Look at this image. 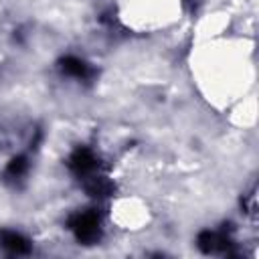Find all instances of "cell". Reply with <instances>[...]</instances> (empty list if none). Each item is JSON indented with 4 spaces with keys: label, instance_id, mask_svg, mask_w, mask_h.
Instances as JSON below:
<instances>
[{
    "label": "cell",
    "instance_id": "cell-1",
    "mask_svg": "<svg viewBox=\"0 0 259 259\" xmlns=\"http://www.w3.org/2000/svg\"><path fill=\"white\" fill-rule=\"evenodd\" d=\"M69 227L75 233V237L83 243H91L99 237V217L93 210H83L73 214L69 221Z\"/></svg>",
    "mask_w": 259,
    "mask_h": 259
},
{
    "label": "cell",
    "instance_id": "cell-2",
    "mask_svg": "<svg viewBox=\"0 0 259 259\" xmlns=\"http://www.w3.org/2000/svg\"><path fill=\"white\" fill-rule=\"evenodd\" d=\"M69 166L75 174L85 176V174L93 172V168L97 166V160H95V156L89 148H77L69 158Z\"/></svg>",
    "mask_w": 259,
    "mask_h": 259
},
{
    "label": "cell",
    "instance_id": "cell-3",
    "mask_svg": "<svg viewBox=\"0 0 259 259\" xmlns=\"http://www.w3.org/2000/svg\"><path fill=\"white\" fill-rule=\"evenodd\" d=\"M0 245L12 253H28L30 251V243L14 231H0Z\"/></svg>",
    "mask_w": 259,
    "mask_h": 259
},
{
    "label": "cell",
    "instance_id": "cell-4",
    "mask_svg": "<svg viewBox=\"0 0 259 259\" xmlns=\"http://www.w3.org/2000/svg\"><path fill=\"white\" fill-rule=\"evenodd\" d=\"M198 247L206 253L217 251V249H227L229 247V239H225V235L221 233H212V231H204L198 235Z\"/></svg>",
    "mask_w": 259,
    "mask_h": 259
},
{
    "label": "cell",
    "instance_id": "cell-5",
    "mask_svg": "<svg viewBox=\"0 0 259 259\" xmlns=\"http://www.w3.org/2000/svg\"><path fill=\"white\" fill-rule=\"evenodd\" d=\"M61 69H63L67 75L79 77V79L89 75V67H87L81 59H77V57H65V59L61 61Z\"/></svg>",
    "mask_w": 259,
    "mask_h": 259
},
{
    "label": "cell",
    "instance_id": "cell-6",
    "mask_svg": "<svg viewBox=\"0 0 259 259\" xmlns=\"http://www.w3.org/2000/svg\"><path fill=\"white\" fill-rule=\"evenodd\" d=\"M87 190H89V194H93V196H109L111 190H113V186H111V182H107V180H103V178H93V180L87 184Z\"/></svg>",
    "mask_w": 259,
    "mask_h": 259
},
{
    "label": "cell",
    "instance_id": "cell-7",
    "mask_svg": "<svg viewBox=\"0 0 259 259\" xmlns=\"http://www.w3.org/2000/svg\"><path fill=\"white\" fill-rule=\"evenodd\" d=\"M26 168H28L26 158H24V156H18V158H12V160H10V164H8V168H6V174H8V176H22V174L26 172Z\"/></svg>",
    "mask_w": 259,
    "mask_h": 259
}]
</instances>
